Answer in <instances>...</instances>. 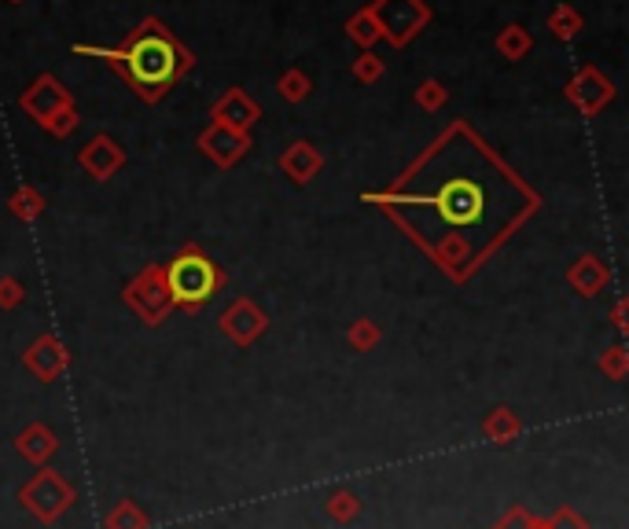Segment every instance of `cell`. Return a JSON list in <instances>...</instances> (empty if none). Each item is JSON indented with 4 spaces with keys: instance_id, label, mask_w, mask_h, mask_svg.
Wrapping results in <instances>:
<instances>
[{
    "instance_id": "836d02e7",
    "label": "cell",
    "mask_w": 629,
    "mask_h": 529,
    "mask_svg": "<svg viewBox=\"0 0 629 529\" xmlns=\"http://www.w3.org/2000/svg\"><path fill=\"white\" fill-rule=\"evenodd\" d=\"M8 4H23V0H8Z\"/></svg>"
},
{
    "instance_id": "ac0fdd59",
    "label": "cell",
    "mask_w": 629,
    "mask_h": 529,
    "mask_svg": "<svg viewBox=\"0 0 629 529\" xmlns=\"http://www.w3.org/2000/svg\"><path fill=\"white\" fill-rule=\"evenodd\" d=\"M346 37H350V41H354L361 52H372V45H379V41H383V34H379V23H376V12H372V4L357 8V12L346 19Z\"/></svg>"
},
{
    "instance_id": "d4e9b609",
    "label": "cell",
    "mask_w": 629,
    "mask_h": 529,
    "mask_svg": "<svg viewBox=\"0 0 629 529\" xmlns=\"http://www.w3.org/2000/svg\"><path fill=\"white\" fill-rule=\"evenodd\" d=\"M346 342H350V349H357V353H372V349H379V342H383V327H379L376 320L361 316V320L350 324Z\"/></svg>"
},
{
    "instance_id": "484cf974",
    "label": "cell",
    "mask_w": 629,
    "mask_h": 529,
    "mask_svg": "<svg viewBox=\"0 0 629 529\" xmlns=\"http://www.w3.org/2000/svg\"><path fill=\"white\" fill-rule=\"evenodd\" d=\"M412 103H416L420 111L435 114L449 103V89L438 78H424L420 85H416V92H412Z\"/></svg>"
},
{
    "instance_id": "d6a6232c",
    "label": "cell",
    "mask_w": 629,
    "mask_h": 529,
    "mask_svg": "<svg viewBox=\"0 0 629 529\" xmlns=\"http://www.w3.org/2000/svg\"><path fill=\"white\" fill-rule=\"evenodd\" d=\"M626 309H629V298H618L615 305H611V324H615L618 335H626L629 324H626Z\"/></svg>"
},
{
    "instance_id": "7c38bea8",
    "label": "cell",
    "mask_w": 629,
    "mask_h": 529,
    "mask_svg": "<svg viewBox=\"0 0 629 529\" xmlns=\"http://www.w3.org/2000/svg\"><path fill=\"white\" fill-rule=\"evenodd\" d=\"M78 166L89 173L92 181L107 184L111 177H115L118 169L126 166V151H122V144H118L115 136L107 133H96L89 140V144L78 151Z\"/></svg>"
},
{
    "instance_id": "8fae6325",
    "label": "cell",
    "mask_w": 629,
    "mask_h": 529,
    "mask_svg": "<svg viewBox=\"0 0 629 529\" xmlns=\"http://www.w3.org/2000/svg\"><path fill=\"white\" fill-rule=\"evenodd\" d=\"M70 103H74V96H70V89H63V81H59L56 74H41V78H34L23 89V96H19V107H23L37 125H45L52 114L70 107Z\"/></svg>"
},
{
    "instance_id": "9a60e30c",
    "label": "cell",
    "mask_w": 629,
    "mask_h": 529,
    "mask_svg": "<svg viewBox=\"0 0 629 529\" xmlns=\"http://www.w3.org/2000/svg\"><path fill=\"white\" fill-rule=\"evenodd\" d=\"M567 283H571V291L578 298H596L611 283V269H607V261L600 254H578L574 265L567 269Z\"/></svg>"
},
{
    "instance_id": "2e32d148",
    "label": "cell",
    "mask_w": 629,
    "mask_h": 529,
    "mask_svg": "<svg viewBox=\"0 0 629 529\" xmlns=\"http://www.w3.org/2000/svg\"><path fill=\"white\" fill-rule=\"evenodd\" d=\"M15 449H19V456H23L30 467H48L52 456L59 452V438L48 423H26V427L19 430V438H15Z\"/></svg>"
},
{
    "instance_id": "5b68a950",
    "label": "cell",
    "mask_w": 629,
    "mask_h": 529,
    "mask_svg": "<svg viewBox=\"0 0 629 529\" xmlns=\"http://www.w3.org/2000/svg\"><path fill=\"white\" fill-rule=\"evenodd\" d=\"M122 305H126L144 327H159L170 320L173 298H170V287H166V269H162L159 261L144 265V269L122 287Z\"/></svg>"
},
{
    "instance_id": "ba28073f",
    "label": "cell",
    "mask_w": 629,
    "mask_h": 529,
    "mask_svg": "<svg viewBox=\"0 0 629 529\" xmlns=\"http://www.w3.org/2000/svg\"><path fill=\"white\" fill-rule=\"evenodd\" d=\"M218 327L225 331L229 342H236L240 349H247V346H254L265 331H269V316H265V309L254 302V298H236V302L221 313Z\"/></svg>"
},
{
    "instance_id": "e0dca14e",
    "label": "cell",
    "mask_w": 629,
    "mask_h": 529,
    "mask_svg": "<svg viewBox=\"0 0 629 529\" xmlns=\"http://www.w3.org/2000/svg\"><path fill=\"white\" fill-rule=\"evenodd\" d=\"M523 434V419L515 416L508 405H497L490 416L482 419V438L490 441V445H508Z\"/></svg>"
},
{
    "instance_id": "7402d4cb",
    "label": "cell",
    "mask_w": 629,
    "mask_h": 529,
    "mask_svg": "<svg viewBox=\"0 0 629 529\" xmlns=\"http://www.w3.org/2000/svg\"><path fill=\"white\" fill-rule=\"evenodd\" d=\"M545 26L552 30L556 41H574V37L585 30V19L578 8H571V4H556V8L549 12V19H545Z\"/></svg>"
},
{
    "instance_id": "603a6c76",
    "label": "cell",
    "mask_w": 629,
    "mask_h": 529,
    "mask_svg": "<svg viewBox=\"0 0 629 529\" xmlns=\"http://www.w3.org/2000/svg\"><path fill=\"white\" fill-rule=\"evenodd\" d=\"M324 515L332 518L335 526H350V522H357V515H361V496H357L354 489H335V493L324 500Z\"/></svg>"
},
{
    "instance_id": "ffe728a7",
    "label": "cell",
    "mask_w": 629,
    "mask_h": 529,
    "mask_svg": "<svg viewBox=\"0 0 629 529\" xmlns=\"http://www.w3.org/2000/svg\"><path fill=\"white\" fill-rule=\"evenodd\" d=\"M493 48L501 52V59H512V63H519V59L530 56V48H534V37H530L527 26L508 23L504 30H497V37H493Z\"/></svg>"
},
{
    "instance_id": "3957f363",
    "label": "cell",
    "mask_w": 629,
    "mask_h": 529,
    "mask_svg": "<svg viewBox=\"0 0 629 529\" xmlns=\"http://www.w3.org/2000/svg\"><path fill=\"white\" fill-rule=\"evenodd\" d=\"M162 269H166V287H170V298H173V313L181 309V313L188 316H199L203 305L229 283L225 269H221L218 261L210 258L199 243H184Z\"/></svg>"
},
{
    "instance_id": "8992f818",
    "label": "cell",
    "mask_w": 629,
    "mask_h": 529,
    "mask_svg": "<svg viewBox=\"0 0 629 529\" xmlns=\"http://www.w3.org/2000/svg\"><path fill=\"white\" fill-rule=\"evenodd\" d=\"M372 12H376L383 41L394 48L412 45L435 19L427 0H372Z\"/></svg>"
},
{
    "instance_id": "44dd1931",
    "label": "cell",
    "mask_w": 629,
    "mask_h": 529,
    "mask_svg": "<svg viewBox=\"0 0 629 529\" xmlns=\"http://www.w3.org/2000/svg\"><path fill=\"white\" fill-rule=\"evenodd\" d=\"M103 529H151V518L144 515V507L137 500H118L103 515Z\"/></svg>"
},
{
    "instance_id": "9c48e42d",
    "label": "cell",
    "mask_w": 629,
    "mask_h": 529,
    "mask_svg": "<svg viewBox=\"0 0 629 529\" xmlns=\"http://www.w3.org/2000/svg\"><path fill=\"white\" fill-rule=\"evenodd\" d=\"M23 368L34 375L37 383H59L70 372V349L56 335H41L26 346Z\"/></svg>"
},
{
    "instance_id": "52a82bcc",
    "label": "cell",
    "mask_w": 629,
    "mask_h": 529,
    "mask_svg": "<svg viewBox=\"0 0 629 529\" xmlns=\"http://www.w3.org/2000/svg\"><path fill=\"white\" fill-rule=\"evenodd\" d=\"M563 96H567V103H571V107L582 114V118H596V114L604 111L607 103L615 100L618 89H615V81L607 78L604 70L593 67V63H585V67H578V74L567 81Z\"/></svg>"
},
{
    "instance_id": "4fadbf2b",
    "label": "cell",
    "mask_w": 629,
    "mask_h": 529,
    "mask_svg": "<svg viewBox=\"0 0 629 529\" xmlns=\"http://www.w3.org/2000/svg\"><path fill=\"white\" fill-rule=\"evenodd\" d=\"M210 118H214V125H225V129H236V133H251L258 118H262V103L254 100L247 89H229L225 96L214 100Z\"/></svg>"
},
{
    "instance_id": "4dcf8cb0",
    "label": "cell",
    "mask_w": 629,
    "mask_h": 529,
    "mask_svg": "<svg viewBox=\"0 0 629 529\" xmlns=\"http://www.w3.org/2000/svg\"><path fill=\"white\" fill-rule=\"evenodd\" d=\"M541 526L545 529H589V518L582 511H574V507H556L549 518H541Z\"/></svg>"
},
{
    "instance_id": "7a4b0ae2",
    "label": "cell",
    "mask_w": 629,
    "mask_h": 529,
    "mask_svg": "<svg viewBox=\"0 0 629 529\" xmlns=\"http://www.w3.org/2000/svg\"><path fill=\"white\" fill-rule=\"evenodd\" d=\"M74 56L103 59L144 103L166 100L173 85L195 67L192 48L155 15L140 19L118 45H74Z\"/></svg>"
},
{
    "instance_id": "83f0119b",
    "label": "cell",
    "mask_w": 629,
    "mask_h": 529,
    "mask_svg": "<svg viewBox=\"0 0 629 529\" xmlns=\"http://www.w3.org/2000/svg\"><path fill=\"white\" fill-rule=\"evenodd\" d=\"M350 74H354V81H361V85H379L383 74H387V63H383L376 52H361V56L350 63Z\"/></svg>"
},
{
    "instance_id": "f1b7e54d",
    "label": "cell",
    "mask_w": 629,
    "mask_h": 529,
    "mask_svg": "<svg viewBox=\"0 0 629 529\" xmlns=\"http://www.w3.org/2000/svg\"><path fill=\"white\" fill-rule=\"evenodd\" d=\"M81 125V114H78V103H70V107H63V111H56L52 118H48L41 129H45L48 136H56V140H67L74 129Z\"/></svg>"
},
{
    "instance_id": "cb8c5ba5",
    "label": "cell",
    "mask_w": 629,
    "mask_h": 529,
    "mask_svg": "<svg viewBox=\"0 0 629 529\" xmlns=\"http://www.w3.org/2000/svg\"><path fill=\"white\" fill-rule=\"evenodd\" d=\"M276 92L284 96L287 103H306V96L313 92V78H309L302 67H287L276 81Z\"/></svg>"
},
{
    "instance_id": "30bf717a",
    "label": "cell",
    "mask_w": 629,
    "mask_h": 529,
    "mask_svg": "<svg viewBox=\"0 0 629 529\" xmlns=\"http://www.w3.org/2000/svg\"><path fill=\"white\" fill-rule=\"evenodd\" d=\"M195 147H199V151H203L218 169H232L247 151H251L254 140H251V133H236V129H225V125L210 122L203 133L195 136Z\"/></svg>"
},
{
    "instance_id": "d6986e66",
    "label": "cell",
    "mask_w": 629,
    "mask_h": 529,
    "mask_svg": "<svg viewBox=\"0 0 629 529\" xmlns=\"http://www.w3.org/2000/svg\"><path fill=\"white\" fill-rule=\"evenodd\" d=\"M45 195L37 192L34 184H19L12 195H8V214L15 217V221H23V225H34L37 217L45 214Z\"/></svg>"
},
{
    "instance_id": "277c9868",
    "label": "cell",
    "mask_w": 629,
    "mask_h": 529,
    "mask_svg": "<svg viewBox=\"0 0 629 529\" xmlns=\"http://www.w3.org/2000/svg\"><path fill=\"white\" fill-rule=\"evenodd\" d=\"M78 493L74 485L56 471V467H37L34 478H26L23 489H19V504L26 507V515L41 522V526H56L59 518L67 515L74 507Z\"/></svg>"
},
{
    "instance_id": "1f68e13d",
    "label": "cell",
    "mask_w": 629,
    "mask_h": 529,
    "mask_svg": "<svg viewBox=\"0 0 629 529\" xmlns=\"http://www.w3.org/2000/svg\"><path fill=\"white\" fill-rule=\"evenodd\" d=\"M23 302H26L23 280H15V276H0V309H4V313H12V309H19Z\"/></svg>"
},
{
    "instance_id": "6da1fadb",
    "label": "cell",
    "mask_w": 629,
    "mask_h": 529,
    "mask_svg": "<svg viewBox=\"0 0 629 529\" xmlns=\"http://www.w3.org/2000/svg\"><path fill=\"white\" fill-rule=\"evenodd\" d=\"M361 199L387 217L420 210L424 225L405 236L457 283L471 280L541 210V195L464 118L446 125L398 181Z\"/></svg>"
},
{
    "instance_id": "f546056e",
    "label": "cell",
    "mask_w": 629,
    "mask_h": 529,
    "mask_svg": "<svg viewBox=\"0 0 629 529\" xmlns=\"http://www.w3.org/2000/svg\"><path fill=\"white\" fill-rule=\"evenodd\" d=\"M490 529H545L538 515H530L527 507H508Z\"/></svg>"
},
{
    "instance_id": "5bb4252c",
    "label": "cell",
    "mask_w": 629,
    "mask_h": 529,
    "mask_svg": "<svg viewBox=\"0 0 629 529\" xmlns=\"http://www.w3.org/2000/svg\"><path fill=\"white\" fill-rule=\"evenodd\" d=\"M280 169H284L287 181L302 188V184H309L324 169L321 147L309 144V140H295V144H287V151L280 155Z\"/></svg>"
},
{
    "instance_id": "4316f807",
    "label": "cell",
    "mask_w": 629,
    "mask_h": 529,
    "mask_svg": "<svg viewBox=\"0 0 629 529\" xmlns=\"http://www.w3.org/2000/svg\"><path fill=\"white\" fill-rule=\"evenodd\" d=\"M596 368H600V375H607L611 383H622L629 375V349L622 346V342H615V346H607L600 357H596Z\"/></svg>"
}]
</instances>
